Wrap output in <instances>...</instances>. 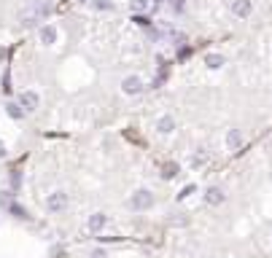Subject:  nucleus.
<instances>
[{
    "label": "nucleus",
    "instance_id": "1",
    "mask_svg": "<svg viewBox=\"0 0 272 258\" xmlns=\"http://www.w3.org/2000/svg\"><path fill=\"white\" fill-rule=\"evenodd\" d=\"M70 205V196H68V191H51L49 196H46V210H49L51 215H57V213H65Z\"/></svg>",
    "mask_w": 272,
    "mask_h": 258
},
{
    "label": "nucleus",
    "instance_id": "2",
    "mask_svg": "<svg viewBox=\"0 0 272 258\" xmlns=\"http://www.w3.org/2000/svg\"><path fill=\"white\" fill-rule=\"evenodd\" d=\"M129 207L135 210V213H143V210H151L154 207V194L148 188H140L135 191L132 196H129Z\"/></svg>",
    "mask_w": 272,
    "mask_h": 258
},
{
    "label": "nucleus",
    "instance_id": "3",
    "mask_svg": "<svg viewBox=\"0 0 272 258\" xmlns=\"http://www.w3.org/2000/svg\"><path fill=\"white\" fill-rule=\"evenodd\" d=\"M19 105L27 110V113H33V110H38V105H41V97H38V92H33V89H24L19 94Z\"/></svg>",
    "mask_w": 272,
    "mask_h": 258
},
{
    "label": "nucleus",
    "instance_id": "4",
    "mask_svg": "<svg viewBox=\"0 0 272 258\" xmlns=\"http://www.w3.org/2000/svg\"><path fill=\"white\" fill-rule=\"evenodd\" d=\"M57 38H60V33H57V27H54V24H41V30H38L41 46H54V43H57Z\"/></svg>",
    "mask_w": 272,
    "mask_h": 258
},
{
    "label": "nucleus",
    "instance_id": "5",
    "mask_svg": "<svg viewBox=\"0 0 272 258\" xmlns=\"http://www.w3.org/2000/svg\"><path fill=\"white\" fill-rule=\"evenodd\" d=\"M121 92L124 94H140L143 92V78H140V75H127V78L121 81Z\"/></svg>",
    "mask_w": 272,
    "mask_h": 258
},
{
    "label": "nucleus",
    "instance_id": "6",
    "mask_svg": "<svg viewBox=\"0 0 272 258\" xmlns=\"http://www.w3.org/2000/svg\"><path fill=\"white\" fill-rule=\"evenodd\" d=\"M242 142H246V135H242V129H237V127L227 129V148H229V151H240V148H242Z\"/></svg>",
    "mask_w": 272,
    "mask_h": 258
},
{
    "label": "nucleus",
    "instance_id": "7",
    "mask_svg": "<svg viewBox=\"0 0 272 258\" xmlns=\"http://www.w3.org/2000/svg\"><path fill=\"white\" fill-rule=\"evenodd\" d=\"M175 129H178V124H175V119L170 116V113H165V116L156 119V132L159 135H173Z\"/></svg>",
    "mask_w": 272,
    "mask_h": 258
},
{
    "label": "nucleus",
    "instance_id": "8",
    "mask_svg": "<svg viewBox=\"0 0 272 258\" xmlns=\"http://www.w3.org/2000/svg\"><path fill=\"white\" fill-rule=\"evenodd\" d=\"M87 226H89V232H92V234H100L102 228L108 226V215H105V213H92V215H89V221H87Z\"/></svg>",
    "mask_w": 272,
    "mask_h": 258
},
{
    "label": "nucleus",
    "instance_id": "9",
    "mask_svg": "<svg viewBox=\"0 0 272 258\" xmlns=\"http://www.w3.org/2000/svg\"><path fill=\"white\" fill-rule=\"evenodd\" d=\"M232 14L237 19H248L253 14V3H251V0H234V3H232Z\"/></svg>",
    "mask_w": 272,
    "mask_h": 258
},
{
    "label": "nucleus",
    "instance_id": "10",
    "mask_svg": "<svg viewBox=\"0 0 272 258\" xmlns=\"http://www.w3.org/2000/svg\"><path fill=\"white\" fill-rule=\"evenodd\" d=\"M224 199H227V194L219 188V186H210L208 191H205V202H208L210 207H219V205H224Z\"/></svg>",
    "mask_w": 272,
    "mask_h": 258
},
{
    "label": "nucleus",
    "instance_id": "11",
    "mask_svg": "<svg viewBox=\"0 0 272 258\" xmlns=\"http://www.w3.org/2000/svg\"><path fill=\"white\" fill-rule=\"evenodd\" d=\"M6 113H8V116H11L14 121H22L27 110L22 108V105H19V102H6Z\"/></svg>",
    "mask_w": 272,
    "mask_h": 258
},
{
    "label": "nucleus",
    "instance_id": "12",
    "mask_svg": "<svg viewBox=\"0 0 272 258\" xmlns=\"http://www.w3.org/2000/svg\"><path fill=\"white\" fill-rule=\"evenodd\" d=\"M205 65H208L210 70H221L224 68V56L219 51H210V54H205Z\"/></svg>",
    "mask_w": 272,
    "mask_h": 258
},
{
    "label": "nucleus",
    "instance_id": "13",
    "mask_svg": "<svg viewBox=\"0 0 272 258\" xmlns=\"http://www.w3.org/2000/svg\"><path fill=\"white\" fill-rule=\"evenodd\" d=\"M33 14L38 16V19L49 16V14H51V3H49V0H38V3H35V8H33Z\"/></svg>",
    "mask_w": 272,
    "mask_h": 258
},
{
    "label": "nucleus",
    "instance_id": "14",
    "mask_svg": "<svg viewBox=\"0 0 272 258\" xmlns=\"http://www.w3.org/2000/svg\"><path fill=\"white\" fill-rule=\"evenodd\" d=\"M175 175H178V167H175V164H165V167H162V178H165V180H170V178H175Z\"/></svg>",
    "mask_w": 272,
    "mask_h": 258
},
{
    "label": "nucleus",
    "instance_id": "15",
    "mask_svg": "<svg viewBox=\"0 0 272 258\" xmlns=\"http://www.w3.org/2000/svg\"><path fill=\"white\" fill-rule=\"evenodd\" d=\"M129 8H132V11H146V8H148V0H132V3H129Z\"/></svg>",
    "mask_w": 272,
    "mask_h": 258
},
{
    "label": "nucleus",
    "instance_id": "16",
    "mask_svg": "<svg viewBox=\"0 0 272 258\" xmlns=\"http://www.w3.org/2000/svg\"><path fill=\"white\" fill-rule=\"evenodd\" d=\"M95 3V8H100V11H108V8H114V3H108V0H92Z\"/></svg>",
    "mask_w": 272,
    "mask_h": 258
},
{
    "label": "nucleus",
    "instance_id": "17",
    "mask_svg": "<svg viewBox=\"0 0 272 258\" xmlns=\"http://www.w3.org/2000/svg\"><path fill=\"white\" fill-rule=\"evenodd\" d=\"M202 164H205V154H194L192 156V167L197 169V167H202Z\"/></svg>",
    "mask_w": 272,
    "mask_h": 258
},
{
    "label": "nucleus",
    "instance_id": "18",
    "mask_svg": "<svg viewBox=\"0 0 272 258\" xmlns=\"http://www.w3.org/2000/svg\"><path fill=\"white\" fill-rule=\"evenodd\" d=\"M89 258H108V253L102 250V247H95V250L89 253Z\"/></svg>",
    "mask_w": 272,
    "mask_h": 258
},
{
    "label": "nucleus",
    "instance_id": "19",
    "mask_svg": "<svg viewBox=\"0 0 272 258\" xmlns=\"http://www.w3.org/2000/svg\"><path fill=\"white\" fill-rule=\"evenodd\" d=\"M11 213H14L16 218H27V215H24V210H22L19 205H11Z\"/></svg>",
    "mask_w": 272,
    "mask_h": 258
},
{
    "label": "nucleus",
    "instance_id": "20",
    "mask_svg": "<svg viewBox=\"0 0 272 258\" xmlns=\"http://www.w3.org/2000/svg\"><path fill=\"white\" fill-rule=\"evenodd\" d=\"M192 191H194V186H186V188L181 191V194H178V199H183V196H189V194H192Z\"/></svg>",
    "mask_w": 272,
    "mask_h": 258
},
{
    "label": "nucleus",
    "instance_id": "21",
    "mask_svg": "<svg viewBox=\"0 0 272 258\" xmlns=\"http://www.w3.org/2000/svg\"><path fill=\"white\" fill-rule=\"evenodd\" d=\"M3 156H6V142L0 140V159H3Z\"/></svg>",
    "mask_w": 272,
    "mask_h": 258
},
{
    "label": "nucleus",
    "instance_id": "22",
    "mask_svg": "<svg viewBox=\"0 0 272 258\" xmlns=\"http://www.w3.org/2000/svg\"><path fill=\"white\" fill-rule=\"evenodd\" d=\"M78 3H87V0H78Z\"/></svg>",
    "mask_w": 272,
    "mask_h": 258
}]
</instances>
